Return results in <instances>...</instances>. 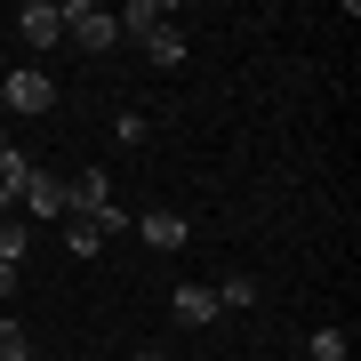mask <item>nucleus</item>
<instances>
[{
  "mask_svg": "<svg viewBox=\"0 0 361 361\" xmlns=\"http://www.w3.org/2000/svg\"><path fill=\"white\" fill-rule=\"evenodd\" d=\"M25 281V265H0V305H8V289Z\"/></svg>",
  "mask_w": 361,
  "mask_h": 361,
  "instance_id": "obj_12",
  "label": "nucleus"
},
{
  "mask_svg": "<svg viewBox=\"0 0 361 361\" xmlns=\"http://www.w3.org/2000/svg\"><path fill=\"white\" fill-rule=\"evenodd\" d=\"M65 249H73V257H104V233L89 217H65Z\"/></svg>",
  "mask_w": 361,
  "mask_h": 361,
  "instance_id": "obj_8",
  "label": "nucleus"
},
{
  "mask_svg": "<svg viewBox=\"0 0 361 361\" xmlns=\"http://www.w3.org/2000/svg\"><path fill=\"white\" fill-rule=\"evenodd\" d=\"M137 361H169V353H137Z\"/></svg>",
  "mask_w": 361,
  "mask_h": 361,
  "instance_id": "obj_15",
  "label": "nucleus"
},
{
  "mask_svg": "<svg viewBox=\"0 0 361 361\" xmlns=\"http://www.w3.org/2000/svg\"><path fill=\"white\" fill-rule=\"evenodd\" d=\"M25 249H32V233L16 217H0V265H25Z\"/></svg>",
  "mask_w": 361,
  "mask_h": 361,
  "instance_id": "obj_9",
  "label": "nucleus"
},
{
  "mask_svg": "<svg viewBox=\"0 0 361 361\" xmlns=\"http://www.w3.org/2000/svg\"><path fill=\"white\" fill-rule=\"evenodd\" d=\"M16 201H25L32 217H65V177H56V169H32V177L16 185Z\"/></svg>",
  "mask_w": 361,
  "mask_h": 361,
  "instance_id": "obj_4",
  "label": "nucleus"
},
{
  "mask_svg": "<svg viewBox=\"0 0 361 361\" xmlns=\"http://www.w3.org/2000/svg\"><path fill=\"white\" fill-rule=\"evenodd\" d=\"M217 305H257V281H249V273H233V281H217Z\"/></svg>",
  "mask_w": 361,
  "mask_h": 361,
  "instance_id": "obj_11",
  "label": "nucleus"
},
{
  "mask_svg": "<svg viewBox=\"0 0 361 361\" xmlns=\"http://www.w3.org/2000/svg\"><path fill=\"white\" fill-rule=\"evenodd\" d=\"M0 209H16V185H0Z\"/></svg>",
  "mask_w": 361,
  "mask_h": 361,
  "instance_id": "obj_13",
  "label": "nucleus"
},
{
  "mask_svg": "<svg viewBox=\"0 0 361 361\" xmlns=\"http://www.w3.org/2000/svg\"><path fill=\"white\" fill-rule=\"evenodd\" d=\"M56 8H65V40H73L80 56H104V49L121 40V16L97 8V0H56Z\"/></svg>",
  "mask_w": 361,
  "mask_h": 361,
  "instance_id": "obj_2",
  "label": "nucleus"
},
{
  "mask_svg": "<svg viewBox=\"0 0 361 361\" xmlns=\"http://www.w3.org/2000/svg\"><path fill=\"white\" fill-rule=\"evenodd\" d=\"M0 104H8V113H49V104H56V80L40 73V65H16L8 80H0Z\"/></svg>",
  "mask_w": 361,
  "mask_h": 361,
  "instance_id": "obj_3",
  "label": "nucleus"
},
{
  "mask_svg": "<svg viewBox=\"0 0 361 361\" xmlns=\"http://www.w3.org/2000/svg\"><path fill=\"white\" fill-rule=\"evenodd\" d=\"M0 145H8V104H0Z\"/></svg>",
  "mask_w": 361,
  "mask_h": 361,
  "instance_id": "obj_14",
  "label": "nucleus"
},
{
  "mask_svg": "<svg viewBox=\"0 0 361 361\" xmlns=\"http://www.w3.org/2000/svg\"><path fill=\"white\" fill-rule=\"evenodd\" d=\"M305 353H313V361H345V329H313Z\"/></svg>",
  "mask_w": 361,
  "mask_h": 361,
  "instance_id": "obj_10",
  "label": "nucleus"
},
{
  "mask_svg": "<svg viewBox=\"0 0 361 361\" xmlns=\"http://www.w3.org/2000/svg\"><path fill=\"white\" fill-rule=\"evenodd\" d=\"M121 32H129V40H137L145 56H153L161 73H177V65H185V32L169 25V8H153V0H137V8H121Z\"/></svg>",
  "mask_w": 361,
  "mask_h": 361,
  "instance_id": "obj_1",
  "label": "nucleus"
},
{
  "mask_svg": "<svg viewBox=\"0 0 361 361\" xmlns=\"http://www.w3.org/2000/svg\"><path fill=\"white\" fill-rule=\"evenodd\" d=\"M137 233H145L153 249H185V233H193V225H185V217H169V209H145V217H137Z\"/></svg>",
  "mask_w": 361,
  "mask_h": 361,
  "instance_id": "obj_7",
  "label": "nucleus"
},
{
  "mask_svg": "<svg viewBox=\"0 0 361 361\" xmlns=\"http://www.w3.org/2000/svg\"><path fill=\"white\" fill-rule=\"evenodd\" d=\"M169 322H177V329H209V322H217V289H177V297H169Z\"/></svg>",
  "mask_w": 361,
  "mask_h": 361,
  "instance_id": "obj_6",
  "label": "nucleus"
},
{
  "mask_svg": "<svg viewBox=\"0 0 361 361\" xmlns=\"http://www.w3.org/2000/svg\"><path fill=\"white\" fill-rule=\"evenodd\" d=\"M16 25H25V49H56V40H65V8H56V0H25Z\"/></svg>",
  "mask_w": 361,
  "mask_h": 361,
  "instance_id": "obj_5",
  "label": "nucleus"
},
{
  "mask_svg": "<svg viewBox=\"0 0 361 361\" xmlns=\"http://www.w3.org/2000/svg\"><path fill=\"white\" fill-rule=\"evenodd\" d=\"M0 65H8V56H0Z\"/></svg>",
  "mask_w": 361,
  "mask_h": 361,
  "instance_id": "obj_16",
  "label": "nucleus"
}]
</instances>
